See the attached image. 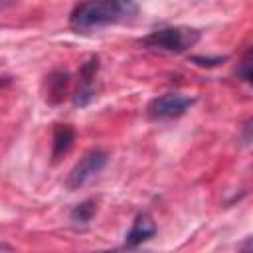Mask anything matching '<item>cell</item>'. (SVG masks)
Returning <instances> with one entry per match:
<instances>
[{"label": "cell", "instance_id": "cell-7", "mask_svg": "<svg viewBox=\"0 0 253 253\" xmlns=\"http://www.w3.org/2000/svg\"><path fill=\"white\" fill-rule=\"evenodd\" d=\"M69 87V73L65 69H55L45 77V101L55 105L61 103Z\"/></svg>", "mask_w": 253, "mask_h": 253}, {"label": "cell", "instance_id": "cell-1", "mask_svg": "<svg viewBox=\"0 0 253 253\" xmlns=\"http://www.w3.org/2000/svg\"><path fill=\"white\" fill-rule=\"evenodd\" d=\"M138 14L134 2L125 0H105V2H81L75 4L69 14V26L77 32L97 30L109 24H119L132 20Z\"/></svg>", "mask_w": 253, "mask_h": 253}, {"label": "cell", "instance_id": "cell-14", "mask_svg": "<svg viewBox=\"0 0 253 253\" xmlns=\"http://www.w3.org/2000/svg\"><path fill=\"white\" fill-rule=\"evenodd\" d=\"M95 253H121V249H105V251H95Z\"/></svg>", "mask_w": 253, "mask_h": 253}, {"label": "cell", "instance_id": "cell-2", "mask_svg": "<svg viewBox=\"0 0 253 253\" xmlns=\"http://www.w3.org/2000/svg\"><path fill=\"white\" fill-rule=\"evenodd\" d=\"M200 42V30L196 28H186V26H170V28H160L150 32L140 40L144 47L150 49H160V51H170V53H182L194 47Z\"/></svg>", "mask_w": 253, "mask_h": 253}, {"label": "cell", "instance_id": "cell-10", "mask_svg": "<svg viewBox=\"0 0 253 253\" xmlns=\"http://www.w3.org/2000/svg\"><path fill=\"white\" fill-rule=\"evenodd\" d=\"M235 75L241 77L245 83H249V85L253 87V47L249 49L247 57L235 67Z\"/></svg>", "mask_w": 253, "mask_h": 253}, {"label": "cell", "instance_id": "cell-12", "mask_svg": "<svg viewBox=\"0 0 253 253\" xmlns=\"http://www.w3.org/2000/svg\"><path fill=\"white\" fill-rule=\"evenodd\" d=\"M239 140H241V144H251L253 142V117L243 123L241 132H239Z\"/></svg>", "mask_w": 253, "mask_h": 253}, {"label": "cell", "instance_id": "cell-9", "mask_svg": "<svg viewBox=\"0 0 253 253\" xmlns=\"http://www.w3.org/2000/svg\"><path fill=\"white\" fill-rule=\"evenodd\" d=\"M97 211V202L95 200H83L81 204H77L71 211H69V219L75 225H85L91 221V217Z\"/></svg>", "mask_w": 253, "mask_h": 253}, {"label": "cell", "instance_id": "cell-6", "mask_svg": "<svg viewBox=\"0 0 253 253\" xmlns=\"http://www.w3.org/2000/svg\"><path fill=\"white\" fill-rule=\"evenodd\" d=\"M154 233H156V223H154V219L150 217V213L140 211V213L134 217L130 229H128L126 235H125V247H126V249H134V247H138L140 243L148 241Z\"/></svg>", "mask_w": 253, "mask_h": 253}, {"label": "cell", "instance_id": "cell-13", "mask_svg": "<svg viewBox=\"0 0 253 253\" xmlns=\"http://www.w3.org/2000/svg\"><path fill=\"white\" fill-rule=\"evenodd\" d=\"M237 253H253V235L241 241V245L237 247Z\"/></svg>", "mask_w": 253, "mask_h": 253}, {"label": "cell", "instance_id": "cell-4", "mask_svg": "<svg viewBox=\"0 0 253 253\" xmlns=\"http://www.w3.org/2000/svg\"><path fill=\"white\" fill-rule=\"evenodd\" d=\"M194 97L182 95V93H164L154 97L148 105H146V115L152 121H166V119H176L182 117L192 105H194Z\"/></svg>", "mask_w": 253, "mask_h": 253}, {"label": "cell", "instance_id": "cell-8", "mask_svg": "<svg viewBox=\"0 0 253 253\" xmlns=\"http://www.w3.org/2000/svg\"><path fill=\"white\" fill-rule=\"evenodd\" d=\"M75 140V130L71 125H55L53 128V138H51V158L57 162L61 156H65Z\"/></svg>", "mask_w": 253, "mask_h": 253}, {"label": "cell", "instance_id": "cell-11", "mask_svg": "<svg viewBox=\"0 0 253 253\" xmlns=\"http://www.w3.org/2000/svg\"><path fill=\"white\" fill-rule=\"evenodd\" d=\"M190 61L200 65V67H215L223 61H227V57L225 55H213V57H210V55H192Z\"/></svg>", "mask_w": 253, "mask_h": 253}, {"label": "cell", "instance_id": "cell-5", "mask_svg": "<svg viewBox=\"0 0 253 253\" xmlns=\"http://www.w3.org/2000/svg\"><path fill=\"white\" fill-rule=\"evenodd\" d=\"M99 71V57L97 55H89L87 61L81 63L79 67V87L73 95V105L75 107H87L93 101V81L95 75Z\"/></svg>", "mask_w": 253, "mask_h": 253}, {"label": "cell", "instance_id": "cell-3", "mask_svg": "<svg viewBox=\"0 0 253 253\" xmlns=\"http://www.w3.org/2000/svg\"><path fill=\"white\" fill-rule=\"evenodd\" d=\"M107 158H109V154L103 148H91V150H87L79 158V162L69 170L67 180H65V186L69 190H79L81 186H85L91 178H95L105 168Z\"/></svg>", "mask_w": 253, "mask_h": 253}]
</instances>
